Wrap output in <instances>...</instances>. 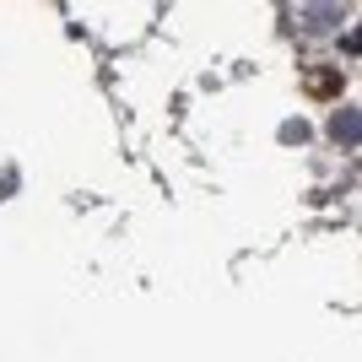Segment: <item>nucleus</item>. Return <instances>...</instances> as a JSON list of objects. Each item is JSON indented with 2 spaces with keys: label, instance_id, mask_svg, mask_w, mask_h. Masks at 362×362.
I'll list each match as a JSON object with an SVG mask.
<instances>
[{
  "label": "nucleus",
  "instance_id": "f257e3e1",
  "mask_svg": "<svg viewBox=\"0 0 362 362\" xmlns=\"http://www.w3.org/2000/svg\"><path fill=\"white\" fill-rule=\"evenodd\" d=\"M330 130H335V141H346V146H357V136H362V119H357V108H341Z\"/></svg>",
  "mask_w": 362,
  "mask_h": 362
}]
</instances>
